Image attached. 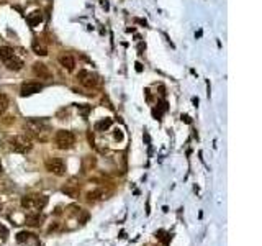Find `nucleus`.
<instances>
[{
	"label": "nucleus",
	"instance_id": "nucleus-17",
	"mask_svg": "<svg viewBox=\"0 0 262 246\" xmlns=\"http://www.w3.org/2000/svg\"><path fill=\"white\" fill-rule=\"evenodd\" d=\"M110 125H112V120L110 118H103V120H100V121L95 123V130L97 131H105L107 128H110Z\"/></svg>",
	"mask_w": 262,
	"mask_h": 246
},
{
	"label": "nucleus",
	"instance_id": "nucleus-20",
	"mask_svg": "<svg viewBox=\"0 0 262 246\" xmlns=\"http://www.w3.org/2000/svg\"><path fill=\"white\" fill-rule=\"evenodd\" d=\"M30 236H31L30 233H26V231H21V233H18V236H17V241H18V243H23V241H26Z\"/></svg>",
	"mask_w": 262,
	"mask_h": 246
},
{
	"label": "nucleus",
	"instance_id": "nucleus-23",
	"mask_svg": "<svg viewBox=\"0 0 262 246\" xmlns=\"http://www.w3.org/2000/svg\"><path fill=\"white\" fill-rule=\"evenodd\" d=\"M182 120H185L187 123H190V118H188V117H187V115H182Z\"/></svg>",
	"mask_w": 262,
	"mask_h": 246
},
{
	"label": "nucleus",
	"instance_id": "nucleus-22",
	"mask_svg": "<svg viewBox=\"0 0 262 246\" xmlns=\"http://www.w3.org/2000/svg\"><path fill=\"white\" fill-rule=\"evenodd\" d=\"M89 110H90V107H79V112H81L84 117H85L87 113H89Z\"/></svg>",
	"mask_w": 262,
	"mask_h": 246
},
{
	"label": "nucleus",
	"instance_id": "nucleus-19",
	"mask_svg": "<svg viewBox=\"0 0 262 246\" xmlns=\"http://www.w3.org/2000/svg\"><path fill=\"white\" fill-rule=\"evenodd\" d=\"M41 220H43V218L39 217V213H36V215H28V217H26V223H28V225H31V227L39 225Z\"/></svg>",
	"mask_w": 262,
	"mask_h": 246
},
{
	"label": "nucleus",
	"instance_id": "nucleus-5",
	"mask_svg": "<svg viewBox=\"0 0 262 246\" xmlns=\"http://www.w3.org/2000/svg\"><path fill=\"white\" fill-rule=\"evenodd\" d=\"M46 171H49L54 176H64L66 174V164L61 158H48L45 163Z\"/></svg>",
	"mask_w": 262,
	"mask_h": 246
},
{
	"label": "nucleus",
	"instance_id": "nucleus-14",
	"mask_svg": "<svg viewBox=\"0 0 262 246\" xmlns=\"http://www.w3.org/2000/svg\"><path fill=\"white\" fill-rule=\"evenodd\" d=\"M26 20H28V23H30L31 26H36V25H39V23H41L43 15H41V12H39V10H36V12L30 13V15L26 17Z\"/></svg>",
	"mask_w": 262,
	"mask_h": 246
},
{
	"label": "nucleus",
	"instance_id": "nucleus-6",
	"mask_svg": "<svg viewBox=\"0 0 262 246\" xmlns=\"http://www.w3.org/2000/svg\"><path fill=\"white\" fill-rule=\"evenodd\" d=\"M77 79H79V82H81L84 87H87V89L97 87V84H98V77L93 74V72H90V71H79Z\"/></svg>",
	"mask_w": 262,
	"mask_h": 246
},
{
	"label": "nucleus",
	"instance_id": "nucleus-10",
	"mask_svg": "<svg viewBox=\"0 0 262 246\" xmlns=\"http://www.w3.org/2000/svg\"><path fill=\"white\" fill-rule=\"evenodd\" d=\"M62 194H66L67 197H72V199H77L79 194H81V189H79V185L74 184V182H69L62 187Z\"/></svg>",
	"mask_w": 262,
	"mask_h": 246
},
{
	"label": "nucleus",
	"instance_id": "nucleus-16",
	"mask_svg": "<svg viewBox=\"0 0 262 246\" xmlns=\"http://www.w3.org/2000/svg\"><path fill=\"white\" fill-rule=\"evenodd\" d=\"M13 54H15V49H13V48H10V46H2V48H0V59H2V61L10 59Z\"/></svg>",
	"mask_w": 262,
	"mask_h": 246
},
{
	"label": "nucleus",
	"instance_id": "nucleus-15",
	"mask_svg": "<svg viewBox=\"0 0 262 246\" xmlns=\"http://www.w3.org/2000/svg\"><path fill=\"white\" fill-rule=\"evenodd\" d=\"M95 158L93 156H85L84 159H82V169H84V172H87V171H92V168L95 166Z\"/></svg>",
	"mask_w": 262,
	"mask_h": 246
},
{
	"label": "nucleus",
	"instance_id": "nucleus-13",
	"mask_svg": "<svg viewBox=\"0 0 262 246\" xmlns=\"http://www.w3.org/2000/svg\"><path fill=\"white\" fill-rule=\"evenodd\" d=\"M107 195H108V192H107L105 189H97V190L87 194V199H89L90 202H95V200H103V199H107Z\"/></svg>",
	"mask_w": 262,
	"mask_h": 246
},
{
	"label": "nucleus",
	"instance_id": "nucleus-9",
	"mask_svg": "<svg viewBox=\"0 0 262 246\" xmlns=\"http://www.w3.org/2000/svg\"><path fill=\"white\" fill-rule=\"evenodd\" d=\"M57 61H59V64L66 69V71H74L76 67V61H74V57H72L71 54H61L59 57H57Z\"/></svg>",
	"mask_w": 262,
	"mask_h": 246
},
{
	"label": "nucleus",
	"instance_id": "nucleus-11",
	"mask_svg": "<svg viewBox=\"0 0 262 246\" xmlns=\"http://www.w3.org/2000/svg\"><path fill=\"white\" fill-rule=\"evenodd\" d=\"M3 62H5V66L8 67L10 71H20L21 67H23V61H21L17 54H13L10 59H7V61H3Z\"/></svg>",
	"mask_w": 262,
	"mask_h": 246
},
{
	"label": "nucleus",
	"instance_id": "nucleus-18",
	"mask_svg": "<svg viewBox=\"0 0 262 246\" xmlns=\"http://www.w3.org/2000/svg\"><path fill=\"white\" fill-rule=\"evenodd\" d=\"M7 108H8V97L5 94H0V117L7 112Z\"/></svg>",
	"mask_w": 262,
	"mask_h": 246
},
{
	"label": "nucleus",
	"instance_id": "nucleus-12",
	"mask_svg": "<svg viewBox=\"0 0 262 246\" xmlns=\"http://www.w3.org/2000/svg\"><path fill=\"white\" fill-rule=\"evenodd\" d=\"M31 49H33V53H34V54H38V56H46V54H48V48H46V45H45L43 41H39V40H34V41H33Z\"/></svg>",
	"mask_w": 262,
	"mask_h": 246
},
{
	"label": "nucleus",
	"instance_id": "nucleus-24",
	"mask_svg": "<svg viewBox=\"0 0 262 246\" xmlns=\"http://www.w3.org/2000/svg\"><path fill=\"white\" fill-rule=\"evenodd\" d=\"M0 174H2V163H0Z\"/></svg>",
	"mask_w": 262,
	"mask_h": 246
},
{
	"label": "nucleus",
	"instance_id": "nucleus-2",
	"mask_svg": "<svg viewBox=\"0 0 262 246\" xmlns=\"http://www.w3.org/2000/svg\"><path fill=\"white\" fill-rule=\"evenodd\" d=\"M8 146L12 151H15V153H30L33 149V140L30 138L28 135H13V136H8Z\"/></svg>",
	"mask_w": 262,
	"mask_h": 246
},
{
	"label": "nucleus",
	"instance_id": "nucleus-21",
	"mask_svg": "<svg viewBox=\"0 0 262 246\" xmlns=\"http://www.w3.org/2000/svg\"><path fill=\"white\" fill-rule=\"evenodd\" d=\"M7 236H8V230H7L2 223H0V238H2V241L7 240Z\"/></svg>",
	"mask_w": 262,
	"mask_h": 246
},
{
	"label": "nucleus",
	"instance_id": "nucleus-3",
	"mask_svg": "<svg viewBox=\"0 0 262 246\" xmlns=\"http://www.w3.org/2000/svg\"><path fill=\"white\" fill-rule=\"evenodd\" d=\"M48 204V197L45 195H25L21 199V207L26 210H33L38 213V210H43Z\"/></svg>",
	"mask_w": 262,
	"mask_h": 246
},
{
	"label": "nucleus",
	"instance_id": "nucleus-8",
	"mask_svg": "<svg viewBox=\"0 0 262 246\" xmlns=\"http://www.w3.org/2000/svg\"><path fill=\"white\" fill-rule=\"evenodd\" d=\"M33 72H34V76L39 77V79H46V81L51 79V71L48 69L46 64H43V62H34L33 64Z\"/></svg>",
	"mask_w": 262,
	"mask_h": 246
},
{
	"label": "nucleus",
	"instance_id": "nucleus-4",
	"mask_svg": "<svg viewBox=\"0 0 262 246\" xmlns=\"http://www.w3.org/2000/svg\"><path fill=\"white\" fill-rule=\"evenodd\" d=\"M54 141L59 149H71L76 144V136L69 130H59L54 136Z\"/></svg>",
	"mask_w": 262,
	"mask_h": 246
},
{
	"label": "nucleus",
	"instance_id": "nucleus-1",
	"mask_svg": "<svg viewBox=\"0 0 262 246\" xmlns=\"http://www.w3.org/2000/svg\"><path fill=\"white\" fill-rule=\"evenodd\" d=\"M25 130L26 135L33 140L38 141H48L51 136V125L45 118H30L25 121Z\"/></svg>",
	"mask_w": 262,
	"mask_h": 246
},
{
	"label": "nucleus",
	"instance_id": "nucleus-25",
	"mask_svg": "<svg viewBox=\"0 0 262 246\" xmlns=\"http://www.w3.org/2000/svg\"><path fill=\"white\" fill-rule=\"evenodd\" d=\"M0 208H2V205H0Z\"/></svg>",
	"mask_w": 262,
	"mask_h": 246
},
{
	"label": "nucleus",
	"instance_id": "nucleus-7",
	"mask_svg": "<svg viewBox=\"0 0 262 246\" xmlns=\"http://www.w3.org/2000/svg\"><path fill=\"white\" fill-rule=\"evenodd\" d=\"M43 90V84L39 82H25L20 89V95L21 97H28V95H33V94H38Z\"/></svg>",
	"mask_w": 262,
	"mask_h": 246
}]
</instances>
